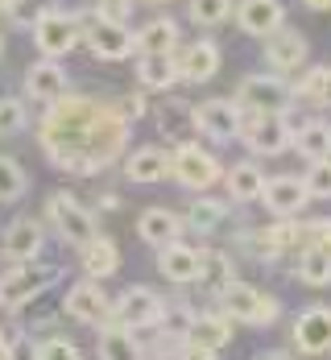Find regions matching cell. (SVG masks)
Returning <instances> with one entry per match:
<instances>
[{
	"label": "cell",
	"mask_w": 331,
	"mask_h": 360,
	"mask_svg": "<svg viewBox=\"0 0 331 360\" xmlns=\"http://www.w3.org/2000/svg\"><path fill=\"white\" fill-rule=\"evenodd\" d=\"M170 174V153L166 149H157V145H141V149H133L129 153V162H124V179L129 182H162Z\"/></svg>",
	"instance_id": "484cf974"
},
{
	"label": "cell",
	"mask_w": 331,
	"mask_h": 360,
	"mask_svg": "<svg viewBox=\"0 0 331 360\" xmlns=\"http://www.w3.org/2000/svg\"><path fill=\"white\" fill-rule=\"evenodd\" d=\"M190 120L199 133H207L212 141H232L245 129V108L236 100H203L199 108H190Z\"/></svg>",
	"instance_id": "8fae6325"
},
{
	"label": "cell",
	"mask_w": 331,
	"mask_h": 360,
	"mask_svg": "<svg viewBox=\"0 0 331 360\" xmlns=\"http://www.w3.org/2000/svg\"><path fill=\"white\" fill-rule=\"evenodd\" d=\"M137 79H141V87H149V91H170L179 83L174 54H149V58H141L137 63Z\"/></svg>",
	"instance_id": "f546056e"
},
{
	"label": "cell",
	"mask_w": 331,
	"mask_h": 360,
	"mask_svg": "<svg viewBox=\"0 0 331 360\" xmlns=\"http://www.w3.org/2000/svg\"><path fill=\"white\" fill-rule=\"evenodd\" d=\"M25 191H30V179L17 166V158H4L0 153V203H17Z\"/></svg>",
	"instance_id": "d6a6232c"
},
{
	"label": "cell",
	"mask_w": 331,
	"mask_h": 360,
	"mask_svg": "<svg viewBox=\"0 0 331 360\" xmlns=\"http://www.w3.org/2000/svg\"><path fill=\"white\" fill-rule=\"evenodd\" d=\"M170 174L174 182H183L186 191H207L223 179V166L212 149H199L195 141H183L170 153Z\"/></svg>",
	"instance_id": "5b68a950"
},
{
	"label": "cell",
	"mask_w": 331,
	"mask_h": 360,
	"mask_svg": "<svg viewBox=\"0 0 331 360\" xmlns=\"http://www.w3.org/2000/svg\"><path fill=\"white\" fill-rule=\"evenodd\" d=\"M63 311L83 327H108L112 323V298L100 290V282H91V278H83V282H74V286L67 290Z\"/></svg>",
	"instance_id": "9c48e42d"
},
{
	"label": "cell",
	"mask_w": 331,
	"mask_h": 360,
	"mask_svg": "<svg viewBox=\"0 0 331 360\" xmlns=\"http://www.w3.org/2000/svg\"><path fill=\"white\" fill-rule=\"evenodd\" d=\"M311 58V46L298 30H278V34L265 37V63L273 67V75H298Z\"/></svg>",
	"instance_id": "4fadbf2b"
},
{
	"label": "cell",
	"mask_w": 331,
	"mask_h": 360,
	"mask_svg": "<svg viewBox=\"0 0 331 360\" xmlns=\"http://www.w3.org/2000/svg\"><path fill=\"white\" fill-rule=\"evenodd\" d=\"M223 219H228V207H223L220 199H190V207H186V232H199V236H212L216 228H220Z\"/></svg>",
	"instance_id": "4dcf8cb0"
},
{
	"label": "cell",
	"mask_w": 331,
	"mask_h": 360,
	"mask_svg": "<svg viewBox=\"0 0 331 360\" xmlns=\"http://www.w3.org/2000/svg\"><path fill=\"white\" fill-rule=\"evenodd\" d=\"M46 216H50V224H54V232H58L67 245H74V249H83L87 240L100 236V232H96V216H91L74 195H67V191H54V195H50Z\"/></svg>",
	"instance_id": "8992f818"
},
{
	"label": "cell",
	"mask_w": 331,
	"mask_h": 360,
	"mask_svg": "<svg viewBox=\"0 0 331 360\" xmlns=\"http://www.w3.org/2000/svg\"><path fill=\"white\" fill-rule=\"evenodd\" d=\"M294 278L302 286H331V257L323 249H302L294 265Z\"/></svg>",
	"instance_id": "1f68e13d"
},
{
	"label": "cell",
	"mask_w": 331,
	"mask_h": 360,
	"mask_svg": "<svg viewBox=\"0 0 331 360\" xmlns=\"http://www.w3.org/2000/svg\"><path fill=\"white\" fill-rule=\"evenodd\" d=\"M46 13H50L46 0H8V17H13V25H21V30H34Z\"/></svg>",
	"instance_id": "d590c367"
},
{
	"label": "cell",
	"mask_w": 331,
	"mask_h": 360,
	"mask_svg": "<svg viewBox=\"0 0 331 360\" xmlns=\"http://www.w3.org/2000/svg\"><path fill=\"white\" fill-rule=\"evenodd\" d=\"M0 8H8V0H0Z\"/></svg>",
	"instance_id": "681fc988"
},
{
	"label": "cell",
	"mask_w": 331,
	"mask_h": 360,
	"mask_svg": "<svg viewBox=\"0 0 331 360\" xmlns=\"http://www.w3.org/2000/svg\"><path fill=\"white\" fill-rule=\"evenodd\" d=\"M302 249H323L331 257V219H311V224H302Z\"/></svg>",
	"instance_id": "f35d334b"
},
{
	"label": "cell",
	"mask_w": 331,
	"mask_h": 360,
	"mask_svg": "<svg viewBox=\"0 0 331 360\" xmlns=\"http://www.w3.org/2000/svg\"><path fill=\"white\" fill-rule=\"evenodd\" d=\"M240 141L249 145V153H257V158H278V153L294 149V124L286 116H257V112H249L245 129H240Z\"/></svg>",
	"instance_id": "ba28073f"
},
{
	"label": "cell",
	"mask_w": 331,
	"mask_h": 360,
	"mask_svg": "<svg viewBox=\"0 0 331 360\" xmlns=\"http://www.w3.org/2000/svg\"><path fill=\"white\" fill-rule=\"evenodd\" d=\"M133 50L149 58V54H174L179 50V21H170V17H153L145 21L137 34H133Z\"/></svg>",
	"instance_id": "cb8c5ba5"
},
{
	"label": "cell",
	"mask_w": 331,
	"mask_h": 360,
	"mask_svg": "<svg viewBox=\"0 0 331 360\" xmlns=\"http://www.w3.org/2000/svg\"><path fill=\"white\" fill-rule=\"evenodd\" d=\"M157 274L174 286H190L199 282V249L186 245V240H174L166 249H157Z\"/></svg>",
	"instance_id": "d6986e66"
},
{
	"label": "cell",
	"mask_w": 331,
	"mask_h": 360,
	"mask_svg": "<svg viewBox=\"0 0 331 360\" xmlns=\"http://www.w3.org/2000/svg\"><path fill=\"white\" fill-rule=\"evenodd\" d=\"M41 245H46V236H41V224L37 219H13L8 228H4V236H0V252L13 261V265H25V261H37L41 257Z\"/></svg>",
	"instance_id": "e0dca14e"
},
{
	"label": "cell",
	"mask_w": 331,
	"mask_h": 360,
	"mask_svg": "<svg viewBox=\"0 0 331 360\" xmlns=\"http://www.w3.org/2000/svg\"><path fill=\"white\" fill-rule=\"evenodd\" d=\"M179 360H212V356H199V352H183Z\"/></svg>",
	"instance_id": "bcb514c9"
},
{
	"label": "cell",
	"mask_w": 331,
	"mask_h": 360,
	"mask_svg": "<svg viewBox=\"0 0 331 360\" xmlns=\"http://www.w3.org/2000/svg\"><path fill=\"white\" fill-rule=\"evenodd\" d=\"M236 25L249 37H269L286 25V4L282 0H240L236 4Z\"/></svg>",
	"instance_id": "2e32d148"
},
{
	"label": "cell",
	"mask_w": 331,
	"mask_h": 360,
	"mask_svg": "<svg viewBox=\"0 0 331 360\" xmlns=\"http://www.w3.org/2000/svg\"><path fill=\"white\" fill-rule=\"evenodd\" d=\"M232 282H240L236 278V261L220 249H199V286L207 290L212 298H220Z\"/></svg>",
	"instance_id": "d4e9b609"
},
{
	"label": "cell",
	"mask_w": 331,
	"mask_h": 360,
	"mask_svg": "<svg viewBox=\"0 0 331 360\" xmlns=\"http://www.w3.org/2000/svg\"><path fill=\"white\" fill-rule=\"evenodd\" d=\"M290 340L302 356H327L331 352V307H306L290 327Z\"/></svg>",
	"instance_id": "7c38bea8"
},
{
	"label": "cell",
	"mask_w": 331,
	"mask_h": 360,
	"mask_svg": "<svg viewBox=\"0 0 331 360\" xmlns=\"http://www.w3.org/2000/svg\"><path fill=\"white\" fill-rule=\"evenodd\" d=\"M174 67H179L183 83H207L220 71V46L212 37H199V41L186 46L183 54H174Z\"/></svg>",
	"instance_id": "ac0fdd59"
},
{
	"label": "cell",
	"mask_w": 331,
	"mask_h": 360,
	"mask_svg": "<svg viewBox=\"0 0 331 360\" xmlns=\"http://www.w3.org/2000/svg\"><path fill=\"white\" fill-rule=\"evenodd\" d=\"M79 37H83L79 17L58 13V8H50V13L34 25V46L41 50V58H63V54H71Z\"/></svg>",
	"instance_id": "30bf717a"
},
{
	"label": "cell",
	"mask_w": 331,
	"mask_h": 360,
	"mask_svg": "<svg viewBox=\"0 0 331 360\" xmlns=\"http://www.w3.org/2000/svg\"><path fill=\"white\" fill-rule=\"evenodd\" d=\"M129 13H133V0H100L96 4V17L100 21H116V25H124Z\"/></svg>",
	"instance_id": "ab89813d"
},
{
	"label": "cell",
	"mask_w": 331,
	"mask_h": 360,
	"mask_svg": "<svg viewBox=\"0 0 331 360\" xmlns=\"http://www.w3.org/2000/svg\"><path fill=\"white\" fill-rule=\"evenodd\" d=\"M302 186L311 199H331V162H311V170L302 174Z\"/></svg>",
	"instance_id": "8d00e7d4"
},
{
	"label": "cell",
	"mask_w": 331,
	"mask_h": 360,
	"mask_svg": "<svg viewBox=\"0 0 331 360\" xmlns=\"http://www.w3.org/2000/svg\"><path fill=\"white\" fill-rule=\"evenodd\" d=\"M253 360H294L290 352H261V356H253Z\"/></svg>",
	"instance_id": "f6af8a7d"
},
{
	"label": "cell",
	"mask_w": 331,
	"mask_h": 360,
	"mask_svg": "<svg viewBox=\"0 0 331 360\" xmlns=\"http://www.w3.org/2000/svg\"><path fill=\"white\" fill-rule=\"evenodd\" d=\"M186 13H190V21H195V25L212 30V25H220V21L232 17V0H190V4H186Z\"/></svg>",
	"instance_id": "836d02e7"
},
{
	"label": "cell",
	"mask_w": 331,
	"mask_h": 360,
	"mask_svg": "<svg viewBox=\"0 0 331 360\" xmlns=\"http://www.w3.org/2000/svg\"><path fill=\"white\" fill-rule=\"evenodd\" d=\"M141 4H166V0H141Z\"/></svg>",
	"instance_id": "c3c4849f"
},
{
	"label": "cell",
	"mask_w": 331,
	"mask_h": 360,
	"mask_svg": "<svg viewBox=\"0 0 331 360\" xmlns=\"http://www.w3.org/2000/svg\"><path fill=\"white\" fill-rule=\"evenodd\" d=\"M236 104L257 116H286L294 108V91L286 75H245L236 87Z\"/></svg>",
	"instance_id": "3957f363"
},
{
	"label": "cell",
	"mask_w": 331,
	"mask_h": 360,
	"mask_svg": "<svg viewBox=\"0 0 331 360\" xmlns=\"http://www.w3.org/2000/svg\"><path fill=\"white\" fill-rule=\"evenodd\" d=\"M96 352H100V360H149L137 331H129L120 323H108L96 331Z\"/></svg>",
	"instance_id": "603a6c76"
},
{
	"label": "cell",
	"mask_w": 331,
	"mask_h": 360,
	"mask_svg": "<svg viewBox=\"0 0 331 360\" xmlns=\"http://www.w3.org/2000/svg\"><path fill=\"white\" fill-rule=\"evenodd\" d=\"M294 149L306 162H331V124L327 120H306V124H298Z\"/></svg>",
	"instance_id": "f1b7e54d"
},
{
	"label": "cell",
	"mask_w": 331,
	"mask_h": 360,
	"mask_svg": "<svg viewBox=\"0 0 331 360\" xmlns=\"http://www.w3.org/2000/svg\"><path fill=\"white\" fill-rule=\"evenodd\" d=\"M166 298L149 286H129L120 298H112V323L129 327V331H149L162 323Z\"/></svg>",
	"instance_id": "52a82bcc"
},
{
	"label": "cell",
	"mask_w": 331,
	"mask_h": 360,
	"mask_svg": "<svg viewBox=\"0 0 331 360\" xmlns=\"http://www.w3.org/2000/svg\"><path fill=\"white\" fill-rule=\"evenodd\" d=\"M4 348H8V335L0 331V360H4Z\"/></svg>",
	"instance_id": "7dc6e473"
},
{
	"label": "cell",
	"mask_w": 331,
	"mask_h": 360,
	"mask_svg": "<svg viewBox=\"0 0 331 360\" xmlns=\"http://www.w3.org/2000/svg\"><path fill=\"white\" fill-rule=\"evenodd\" d=\"M257 203H265V212L278 219H294L306 203H311V195H306V186L302 179L294 174H278V179H265V191H261Z\"/></svg>",
	"instance_id": "9a60e30c"
},
{
	"label": "cell",
	"mask_w": 331,
	"mask_h": 360,
	"mask_svg": "<svg viewBox=\"0 0 331 360\" xmlns=\"http://www.w3.org/2000/svg\"><path fill=\"white\" fill-rule=\"evenodd\" d=\"M37 141L46 149V158L67 170V174H100L124 153L129 141V120L120 116L116 104L108 100H91V96H63L54 100L41 124H37Z\"/></svg>",
	"instance_id": "6da1fadb"
},
{
	"label": "cell",
	"mask_w": 331,
	"mask_h": 360,
	"mask_svg": "<svg viewBox=\"0 0 331 360\" xmlns=\"http://www.w3.org/2000/svg\"><path fill=\"white\" fill-rule=\"evenodd\" d=\"M4 360H37V344L30 335H13L4 348Z\"/></svg>",
	"instance_id": "60d3db41"
},
{
	"label": "cell",
	"mask_w": 331,
	"mask_h": 360,
	"mask_svg": "<svg viewBox=\"0 0 331 360\" xmlns=\"http://www.w3.org/2000/svg\"><path fill=\"white\" fill-rule=\"evenodd\" d=\"M319 108H331V67H323V83H319Z\"/></svg>",
	"instance_id": "7bdbcfd3"
},
{
	"label": "cell",
	"mask_w": 331,
	"mask_h": 360,
	"mask_svg": "<svg viewBox=\"0 0 331 360\" xmlns=\"http://www.w3.org/2000/svg\"><path fill=\"white\" fill-rule=\"evenodd\" d=\"M137 232H141V240L153 245V249H166V245H174V240H183L186 224L179 212H170V207H145L141 219H137Z\"/></svg>",
	"instance_id": "ffe728a7"
},
{
	"label": "cell",
	"mask_w": 331,
	"mask_h": 360,
	"mask_svg": "<svg viewBox=\"0 0 331 360\" xmlns=\"http://www.w3.org/2000/svg\"><path fill=\"white\" fill-rule=\"evenodd\" d=\"M79 269H83L91 282H104V278H112V274L120 269V249H116V240H108V236L87 240V245L79 249Z\"/></svg>",
	"instance_id": "4316f807"
},
{
	"label": "cell",
	"mask_w": 331,
	"mask_h": 360,
	"mask_svg": "<svg viewBox=\"0 0 331 360\" xmlns=\"http://www.w3.org/2000/svg\"><path fill=\"white\" fill-rule=\"evenodd\" d=\"M83 37H87V46H91L96 58L120 63V58L133 54V34H129V25H116V21H100V17H96V25Z\"/></svg>",
	"instance_id": "44dd1931"
},
{
	"label": "cell",
	"mask_w": 331,
	"mask_h": 360,
	"mask_svg": "<svg viewBox=\"0 0 331 360\" xmlns=\"http://www.w3.org/2000/svg\"><path fill=\"white\" fill-rule=\"evenodd\" d=\"M25 91H30V100H41L50 108L54 100L67 96V71L54 58H37L34 67L25 71Z\"/></svg>",
	"instance_id": "7402d4cb"
},
{
	"label": "cell",
	"mask_w": 331,
	"mask_h": 360,
	"mask_svg": "<svg viewBox=\"0 0 331 360\" xmlns=\"http://www.w3.org/2000/svg\"><path fill=\"white\" fill-rule=\"evenodd\" d=\"M0 50H4V46H0Z\"/></svg>",
	"instance_id": "f907efd6"
},
{
	"label": "cell",
	"mask_w": 331,
	"mask_h": 360,
	"mask_svg": "<svg viewBox=\"0 0 331 360\" xmlns=\"http://www.w3.org/2000/svg\"><path fill=\"white\" fill-rule=\"evenodd\" d=\"M63 274L58 265H41V261H25V265H13L4 278H0V307L8 311H21L25 302H37L46 290L54 286Z\"/></svg>",
	"instance_id": "277c9868"
},
{
	"label": "cell",
	"mask_w": 331,
	"mask_h": 360,
	"mask_svg": "<svg viewBox=\"0 0 331 360\" xmlns=\"http://www.w3.org/2000/svg\"><path fill=\"white\" fill-rule=\"evenodd\" d=\"M37 360H83V352L74 348L67 335H50L37 344Z\"/></svg>",
	"instance_id": "74e56055"
},
{
	"label": "cell",
	"mask_w": 331,
	"mask_h": 360,
	"mask_svg": "<svg viewBox=\"0 0 331 360\" xmlns=\"http://www.w3.org/2000/svg\"><path fill=\"white\" fill-rule=\"evenodd\" d=\"M220 311L232 319V323L269 327V323L282 319V298H273L269 290L249 286V282H232V286L220 294Z\"/></svg>",
	"instance_id": "7a4b0ae2"
},
{
	"label": "cell",
	"mask_w": 331,
	"mask_h": 360,
	"mask_svg": "<svg viewBox=\"0 0 331 360\" xmlns=\"http://www.w3.org/2000/svg\"><path fill=\"white\" fill-rule=\"evenodd\" d=\"M223 186H228V199L232 203H257L261 191H265V174H261V166H253V162H232L223 170Z\"/></svg>",
	"instance_id": "83f0119b"
},
{
	"label": "cell",
	"mask_w": 331,
	"mask_h": 360,
	"mask_svg": "<svg viewBox=\"0 0 331 360\" xmlns=\"http://www.w3.org/2000/svg\"><path fill=\"white\" fill-rule=\"evenodd\" d=\"M30 124V108L17 96H0V137H17Z\"/></svg>",
	"instance_id": "e575fe53"
},
{
	"label": "cell",
	"mask_w": 331,
	"mask_h": 360,
	"mask_svg": "<svg viewBox=\"0 0 331 360\" xmlns=\"http://www.w3.org/2000/svg\"><path fill=\"white\" fill-rule=\"evenodd\" d=\"M302 4H306V8H315V13H327V8H331V0H302Z\"/></svg>",
	"instance_id": "ee69618b"
},
{
	"label": "cell",
	"mask_w": 331,
	"mask_h": 360,
	"mask_svg": "<svg viewBox=\"0 0 331 360\" xmlns=\"http://www.w3.org/2000/svg\"><path fill=\"white\" fill-rule=\"evenodd\" d=\"M116 108H120V116L133 124V120H141V116H145V100H141V96H129V100H120Z\"/></svg>",
	"instance_id": "b9f144b4"
},
{
	"label": "cell",
	"mask_w": 331,
	"mask_h": 360,
	"mask_svg": "<svg viewBox=\"0 0 331 360\" xmlns=\"http://www.w3.org/2000/svg\"><path fill=\"white\" fill-rule=\"evenodd\" d=\"M228 344H232V319H228L223 311H203V315H195V323H190V335H186L183 352L216 356Z\"/></svg>",
	"instance_id": "5bb4252c"
}]
</instances>
